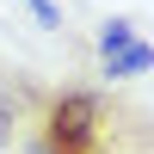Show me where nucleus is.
I'll list each match as a JSON object with an SVG mask.
<instances>
[{
	"instance_id": "obj_1",
	"label": "nucleus",
	"mask_w": 154,
	"mask_h": 154,
	"mask_svg": "<svg viewBox=\"0 0 154 154\" xmlns=\"http://www.w3.org/2000/svg\"><path fill=\"white\" fill-rule=\"evenodd\" d=\"M12 154H148V111L117 86H43L37 123Z\"/></svg>"
},
{
	"instance_id": "obj_2",
	"label": "nucleus",
	"mask_w": 154,
	"mask_h": 154,
	"mask_svg": "<svg viewBox=\"0 0 154 154\" xmlns=\"http://www.w3.org/2000/svg\"><path fill=\"white\" fill-rule=\"evenodd\" d=\"M37 105H43V80L25 68H0V154H12L31 136Z\"/></svg>"
},
{
	"instance_id": "obj_3",
	"label": "nucleus",
	"mask_w": 154,
	"mask_h": 154,
	"mask_svg": "<svg viewBox=\"0 0 154 154\" xmlns=\"http://www.w3.org/2000/svg\"><path fill=\"white\" fill-rule=\"evenodd\" d=\"M99 62H105L111 80L148 74V43L136 37V19H105V31H99Z\"/></svg>"
},
{
	"instance_id": "obj_4",
	"label": "nucleus",
	"mask_w": 154,
	"mask_h": 154,
	"mask_svg": "<svg viewBox=\"0 0 154 154\" xmlns=\"http://www.w3.org/2000/svg\"><path fill=\"white\" fill-rule=\"evenodd\" d=\"M12 6H25L43 31H62V6H56V0H12Z\"/></svg>"
}]
</instances>
